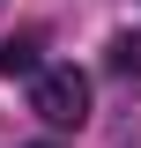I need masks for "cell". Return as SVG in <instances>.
I'll return each instance as SVG.
<instances>
[{
  "label": "cell",
  "mask_w": 141,
  "mask_h": 148,
  "mask_svg": "<svg viewBox=\"0 0 141 148\" xmlns=\"http://www.w3.org/2000/svg\"><path fill=\"white\" fill-rule=\"evenodd\" d=\"M30 111H37L52 133H74V126L89 119V74H82V67H37V74H30Z\"/></svg>",
  "instance_id": "cell-1"
},
{
  "label": "cell",
  "mask_w": 141,
  "mask_h": 148,
  "mask_svg": "<svg viewBox=\"0 0 141 148\" xmlns=\"http://www.w3.org/2000/svg\"><path fill=\"white\" fill-rule=\"evenodd\" d=\"M45 45H37V30H22V37H8V45H0V74H22V82H30L37 67H45Z\"/></svg>",
  "instance_id": "cell-2"
},
{
  "label": "cell",
  "mask_w": 141,
  "mask_h": 148,
  "mask_svg": "<svg viewBox=\"0 0 141 148\" xmlns=\"http://www.w3.org/2000/svg\"><path fill=\"white\" fill-rule=\"evenodd\" d=\"M104 67L134 82V74H141V30H111V45H104Z\"/></svg>",
  "instance_id": "cell-3"
},
{
  "label": "cell",
  "mask_w": 141,
  "mask_h": 148,
  "mask_svg": "<svg viewBox=\"0 0 141 148\" xmlns=\"http://www.w3.org/2000/svg\"><path fill=\"white\" fill-rule=\"evenodd\" d=\"M22 148H59V141H22Z\"/></svg>",
  "instance_id": "cell-4"
}]
</instances>
